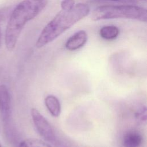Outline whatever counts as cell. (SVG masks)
Masks as SVG:
<instances>
[{"mask_svg":"<svg viewBox=\"0 0 147 147\" xmlns=\"http://www.w3.org/2000/svg\"><path fill=\"white\" fill-rule=\"evenodd\" d=\"M48 0H23L13 10L5 36L6 48L13 51L26 24L34 18L46 7Z\"/></svg>","mask_w":147,"mask_h":147,"instance_id":"obj_1","label":"cell"},{"mask_svg":"<svg viewBox=\"0 0 147 147\" xmlns=\"http://www.w3.org/2000/svg\"><path fill=\"white\" fill-rule=\"evenodd\" d=\"M90 12V6L84 3L76 4L68 10H61L43 28L36 42L41 48L52 42L72 26L83 19Z\"/></svg>","mask_w":147,"mask_h":147,"instance_id":"obj_2","label":"cell"},{"mask_svg":"<svg viewBox=\"0 0 147 147\" xmlns=\"http://www.w3.org/2000/svg\"><path fill=\"white\" fill-rule=\"evenodd\" d=\"M91 18L95 21L127 18L146 22L147 11L145 8L135 5H102L96 7L92 11Z\"/></svg>","mask_w":147,"mask_h":147,"instance_id":"obj_3","label":"cell"},{"mask_svg":"<svg viewBox=\"0 0 147 147\" xmlns=\"http://www.w3.org/2000/svg\"><path fill=\"white\" fill-rule=\"evenodd\" d=\"M30 113L38 133L45 140L55 145L57 144L56 137L53 129L48 121L36 108H32Z\"/></svg>","mask_w":147,"mask_h":147,"instance_id":"obj_4","label":"cell"},{"mask_svg":"<svg viewBox=\"0 0 147 147\" xmlns=\"http://www.w3.org/2000/svg\"><path fill=\"white\" fill-rule=\"evenodd\" d=\"M11 114V102L9 92L4 84L0 86V115L4 122L8 121Z\"/></svg>","mask_w":147,"mask_h":147,"instance_id":"obj_5","label":"cell"},{"mask_svg":"<svg viewBox=\"0 0 147 147\" xmlns=\"http://www.w3.org/2000/svg\"><path fill=\"white\" fill-rule=\"evenodd\" d=\"M87 40L88 36L86 32L80 30L75 32L68 38L65 47L68 51H75L83 47L87 42Z\"/></svg>","mask_w":147,"mask_h":147,"instance_id":"obj_6","label":"cell"},{"mask_svg":"<svg viewBox=\"0 0 147 147\" xmlns=\"http://www.w3.org/2000/svg\"><path fill=\"white\" fill-rule=\"evenodd\" d=\"M46 107L54 117H57L61 113V105L58 98L52 95L47 96L44 99Z\"/></svg>","mask_w":147,"mask_h":147,"instance_id":"obj_7","label":"cell"},{"mask_svg":"<svg viewBox=\"0 0 147 147\" xmlns=\"http://www.w3.org/2000/svg\"><path fill=\"white\" fill-rule=\"evenodd\" d=\"M124 147H139L142 142V137L140 134L136 131L126 133L123 138Z\"/></svg>","mask_w":147,"mask_h":147,"instance_id":"obj_8","label":"cell"},{"mask_svg":"<svg viewBox=\"0 0 147 147\" xmlns=\"http://www.w3.org/2000/svg\"><path fill=\"white\" fill-rule=\"evenodd\" d=\"M119 34L118 27L114 25L104 26L99 30L100 36L105 40H111L116 38Z\"/></svg>","mask_w":147,"mask_h":147,"instance_id":"obj_9","label":"cell"},{"mask_svg":"<svg viewBox=\"0 0 147 147\" xmlns=\"http://www.w3.org/2000/svg\"><path fill=\"white\" fill-rule=\"evenodd\" d=\"M18 147H52L45 141L40 139L30 138L24 140L19 144Z\"/></svg>","mask_w":147,"mask_h":147,"instance_id":"obj_10","label":"cell"},{"mask_svg":"<svg viewBox=\"0 0 147 147\" xmlns=\"http://www.w3.org/2000/svg\"><path fill=\"white\" fill-rule=\"evenodd\" d=\"M75 5V0H63L60 3L61 8L63 10H70L72 9Z\"/></svg>","mask_w":147,"mask_h":147,"instance_id":"obj_11","label":"cell"},{"mask_svg":"<svg viewBox=\"0 0 147 147\" xmlns=\"http://www.w3.org/2000/svg\"><path fill=\"white\" fill-rule=\"evenodd\" d=\"M6 14V10L5 9H0V24L2 21L4 19L5 17ZM1 38H2V33H1V25H0V47L1 45Z\"/></svg>","mask_w":147,"mask_h":147,"instance_id":"obj_12","label":"cell"},{"mask_svg":"<svg viewBox=\"0 0 147 147\" xmlns=\"http://www.w3.org/2000/svg\"><path fill=\"white\" fill-rule=\"evenodd\" d=\"M0 147H3V146L1 145V144H0Z\"/></svg>","mask_w":147,"mask_h":147,"instance_id":"obj_13","label":"cell"},{"mask_svg":"<svg viewBox=\"0 0 147 147\" xmlns=\"http://www.w3.org/2000/svg\"><path fill=\"white\" fill-rule=\"evenodd\" d=\"M111 1H118V0H111Z\"/></svg>","mask_w":147,"mask_h":147,"instance_id":"obj_14","label":"cell"}]
</instances>
